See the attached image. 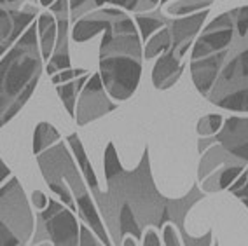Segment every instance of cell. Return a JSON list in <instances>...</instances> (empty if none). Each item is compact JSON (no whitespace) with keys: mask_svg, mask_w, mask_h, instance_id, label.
I'll list each match as a JSON object with an SVG mask.
<instances>
[{"mask_svg":"<svg viewBox=\"0 0 248 246\" xmlns=\"http://www.w3.org/2000/svg\"><path fill=\"white\" fill-rule=\"evenodd\" d=\"M103 169L107 190L93 187L91 194L98 211L108 227L114 246H123L126 236L143 239V231L154 225L164 229L166 224H175L184 246H212L213 231L210 229L203 237H194L187 232L186 216L194 204L206 198V192L194 184L192 189L178 199L164 198L157 190L151 171L149 145L143 149L142 159L133 171L124 169L112 141L105 149Z\"/></svg>","mask_w":248,"mask_h":246,"instance_id":"obj_1","label":"cell"},{"mask_svg":"<svg viewBox=\"0 0 248 246\" xmlns=\"http://www.w3.org/2000/svg\"><path fill=\"white\" fill-rule=\"evenodd\" d=\"M189 66L210 103L248 112V5L218 14L200 31Z\"/></svg>","mask_w":248,"mask_h":246,"instance_id":"obj_2","label":"cell"},{"mask_svg":"<svg viewBox=\"0 0 248 246\" xmlns=\"http://www.w3.org/2000/svg\"><path fill=\"white\" fill-rule=\"evenodd\" d=\"M103 33L100 44V75L114 100L133 96L142 77V35L133 19L121 9H98L86 14L72 28V39L86 42Z\"/></svg>","mask_w":248,"mask_h":246,"instance_id":"obj_3","label":"cell"},{"mask_svg":"<svg viewBox=\"0 0 248 246\" xmlns=\"http://www.w3.org/2000/svg\"><path fill=\"white\" fill-rule=\"evenodd\" d=\"M206 16L208 9L182 18H168L161 14V11L135 16L142 40H147L143 56L151 60L163 53L152 70V84L155 89L164 91L178 82L186 70L184 56L200 35Z\"/></svg>","mask_w":248,"mask_h":246,"instance_id":"obj_4","label":"cell"},{"mask_svg":"<svg viewBox=\"0 0 248 246\" xmlns=\"http://www.w3.org/2000/svg\"><path fill=\"white\" fill-rule=\"evenodd\" d=\"M39 30L31 25L0 62V123H9L31 98L42 75Z\"/></svg>","mask_w":248,"mask_h":246,"instance_id":"obj_5","label":"cell"},{"mask_svg":"<svg viewBox=\"0 0 248 246\" xmlns=\"http://www.w3.org/2000/svg\"><path fill=\"white\" fill-rule=\"evenodd\" d=\"M40 173L46 184L54 194L62 198L63 204H67L72 211L79 213V218L91 227L105 246H114L112 239L107 236L105 227L100 220V211L94 208L91 196H89L88 184L82 180L79 168L74 163V154H70L67 143L58 141L56 145L44 150L37 155Z\"/></svg>","mask_w":248,"mask_h":246,"instance_id":"obj_6","label":"cell"},{"mask_svg":"<svg viewBox=\"0 0 248 246\" xmlns=\"http://www.w3.org/2000/svg\"><path fill=\"white\" fill-rule=\"evenodd\" d=\"M198 152L201 154L198 166V184L206 194L229 189L248 168V163L234 157L212 138H200Z\"/></svg>","mask_w":248,"mask_h":246,"instance_id":"obj_7","label":"cell"},{"mask_svg":"<svg viewBox=\"0 0 248 246\" xmlns=\"http://www.w3.org/2000/svg\"><path fill=\"white\" fill-rule=\"evenodd\" d=\"M2 246H25L33 234V213L18 178L2 185L0 196Z\"/></svg>","mask_w":248,"mask_h":246,"instance_id":"obj_8","label":"cell"},{"mask_svg":"<svg viewBox=\"0 0 248 246\" xmlns=\"http://www.w3.org/2000/svg\"><path fill=\"white\" fill-rule=\"evenodd\" d=\"M49 241L53 246H79L80 225L77 224L76 211L65 208L54 199H49L46 210L37 213L33 246Z\"/></svg>","mask_w":248,"mask_h":246,"instance_id":"obj_9","label":"cell"},{"mask_svg":"<svg viewBox=\"0 0 248 246\" xmlns=\"http://www.w3.org/2000/svg\"><path fill=\"white\" fill-rule=\"evenodd\" d=\"M115 107L117 105L112 101V96L103 86L102 75L98 72L89 77L80 91L79 101H77V114L74 119L79 126H86L88 123H93L96 119L110 114L112 110H115Z\"/></svg>","mask_w":248,"mask_h":246,"instance_id":"obj_10","label":"cell"},{"mask_svg":"<svg viewBox=\"0 0 248 246\" xmlns=\"http://www.w3.org/2000/svg\"><path fill=\"white\" fill-rule=\"evenodd\" d=\"M39 14V7L33 4H25L21 9L0 7V51L5 54L16 44V40L30 28L31 21Z\"/></svg>","mask_w":248,"mask_h":246,"instance_id":"obj_11","label":"cell"},{"mask_svg":"<svg viewBox=\"0 0 248 246\" xmlns=\"http://www.w3.org/2000/svg\"><path fill=\"white\" fill-rule=\"evenodd\" d=\"M49 11L54 14L58 23V40L54 53L47 62V74L54 75L70 68V53H68V25H70V0H56Z\"/></svg>","mask_w":248,"mask_h":246,"instance_id":"obj_12","label":"cell"},{"mask_svg":"<svg viewBox=\"0 0 248 246\" xmlns=\"http://www.w3.org/2000/svg\"><path fill=\"white\" fill-rule=\"evenodd\" d=\"M210 138L220 143L234 157L248 163V117L226 119L220 131Z\"/></svg>","mask_w":248,"mask_h":246,"instance_id":"obj_13","label":"cell"},{"mask_svg":"<svg viewBox=\"0 0 248 246\" xmlns=\"http://www.w3.org/2000/svg\"><path fill=\"white\" fill-rule=\"evenodd\" d=\"M37 30H39V42L42 56H44L46 62H49L54 53V46H56L58 40V23L54 14H40L39 21H37Z\"/></svg>","mask_w":248,"mask_h":246,"instance_id":"obj_14","label":"cell"},{"mask_svg":"<svg viewBox=\"0 0 248 246\" xmlns=\"http://www.w3.org/2000/svg\"><path fill=\"white\" fill-rule=\"evenodd\" d=\"M212 4L213 0H161V5H166V13L175 18L206 11Z\"/></svg>","mask_w":248,"mask_h":246,"instance_id":"obj_15","label":"cell"},{"mask_svg":"<svg viewBox=\"0 0 248 246\" xmlns=\"http://www.w3.org/2000/svg\"><path fill=\"white\" fill-rule=\"evenodd\" d=\"M68 145H70L74 155L77 157V163H79L80 169H82V175H84V180H86V184H88V187L89 189L98 187L96 175H94L93 166H91V163H89L88 155H86V150H84V147H82V141H80L77 133H72L70 137H68Z\"/></svg>","mask_w":248,"mask_h":246,"instance_id":"obj_16","label":"cell"},{"mask_svg":"<svg viewBox=\"0 0 248 246\" xmlns=\"http://www.w3.org/2000/svg\"><path fill=\"white\" fill-rule=\"evenodd\" d=\"M163 239L166 246H182L180 239H178L177 232H175V227L171 224H166L163 229ZM123 246H137L133 241V237H126L124 239ZM143 246H161L159 237H157V232L152 231V229H147V234H143ZM213 246H218V243H213Z\"/></svg>","mask_w":248,"mask_h":246,"instance_id":"obj_17","label":"cell"},{"mask_svg":"<svg viewBox=\"0 0 248 246\" xmlns=\"http://www.w3.org/2000/svg\"><path fill=\"white\" fill-rule=\"evenodd\" d=\"M60 141V133L49 123H39L33 133V154L39 155Z\"/></svg>","mask_w":248,"mask_h":246,"instance_id":"obj_18","label":"cell"},{"mask_svg":"<svg viewBox=\"0 0 248 246\" xmlns=\"http://www.w3.org/2000/svg\"><path fill=\"white\" fill-rule=\"evenodd\" d=\"M88 80H89L88 77L82 75V77L77 79V80H68V82L58 84L56 86V91H58V94H60V100L63 101V105L67 107L68 114H70L72 117H76L77 92L82 91V88H84V84L88 82Z\"/></svg>","mask_w":248,"mask_h":246,"instance_id":"obj_19","label":"cell"},{"mask_svg":"<svg viewBox=\"0 0 248 246\" xmlns=\"http://www.w3.org/2000/svg\"><path fill=\"white\" fill-rule=\"evenodd\" d=\"M222 126H224V117L220 114H210L198 121L196 131H198L200 138H210V137H215L222 129Z\"/></svg>","mask_w":248,"mask_h":246,"instance_id":"obj_20","label":"cell"},{"mask_svg":"<svg viewBox=\"0 0 248 246\" xmlns=\"http://www.w3.org/2000/svg\"><path fill=\"white\" fill-rule=\"evenodd\" d=\"M105 4L107 0H70V21L76 25L82 16L98 11Z\"/></svg>","mask_w":248,"mask_h":246,"instance_id":"obj_21","label":"cell"},{"mask_svg":"<svg viewBox=\"0 0 248 246\" xmlns=\"http://www.w3.org/2000/svg\"><path fill=\"white\" fill-rule=\"evenodd\" d=\"M107 4H114L117 7L129 11V13L143 14L154 11L161 4V0H107Z\"/></svg>","mask_w":248,"mask_h":246,"instance_id":"obj_22","label":"cell"},{"mask_svg":"<svg viewBox=\"0 0 248 246\" xmlns=\"http://www.w3.org/2000/svg\"><path fill=\"white\" fill-rule=\"evenodd\" d=\"M227 190H229L232 196H236L241 202H245V206L248 208V168L239 175L238 180L231 185Z\"/></svg>","mask_w":248,"mask_h":246,"instance_id":"obj_23","label":"cell"},{"mask_svg":"<svg viewBox=\"0 0 248 246\" xmlns=\"http://www.w3.org/2000/svg\"><path fill=\"white\" fill-rule=\"evenodd\" d=\"M82 75H86L84 68H68V70H62L58 72V74H54L53 82L58 86V84H65L68 80H74L76 77H82Z\"/></svg>","mask_w":248,"mask_h":246,"instance_id":"obj_24","label":"cell"},{"mask_svg":"<svg viewBox=\"0 0 248 246\" xmlns=\"http://www.w3.org/2000/svg\"><path fill=\"white\" fill-rule=\"evenodd\" d=\"M79 246H105L102 239L89 231V225H80V245Z\"/></svg>","mask_w":248,"mask_h":246,"instance_id":"obj_25","label":"cell"},{"mask_svg":"<svg viewBox=\"0 0 248 246\" xmlns=\"http://www.w3.org/2000/svg\"><path fill=\"white\" fill-rule=\"evenodd\" d=\"M31 202L35 204L37 210L42 211V210H46V208H47L49 199L46 198V196L42 192H40V190H33V194H31Z\"/></svg>","mask_w":248,"mask_h":246,"instance_id":"obj_26","label":"cell"},{"mask_svg":"<svg viewBox=\"0 0 248 246\" xmlns=\"http://www.w3.org/2000/svg\"><path fill=\"white\" fill-rule=\"evenodd\" d=\"M28 2H31V0H0L2 7H9V9H21Z\"/></svg>","mask_w":248,"mask_h":246,"instance_id":"obj_27","label":"cell"},{"mask_svg":"<svg viewBox=\"0 0 248 246\" xmlns=\"http://www.w3.org/2000/svg\"><path fill=\"white\" fill-rule=\"evenodd\" d=\"M9 168L5 166V163L2 161V182H5V178H7V175H9Z\"/></svg>","mask_w":248,"mask_h":246,"instance_id":"obj_28","label":"cell"},{"mask_svg":"<svg viewBox=\"0 0 248 246\" xmlns=\"http://www.w3.org/2000/svg\"><path fill=\"white\" fill-rule=\"evenodd\" d=\"M56 0H40V5H44V7H51Z\"/></svg>","mask_w":248,"mask_h":246,"instance_id":"obj_29","label":"cell"},{"mask_svg":"<svg viewBox=\"0 0 248 246\" xmlns=\"http://www.w3.org/2000/svg\"><path fill=\"white\" fill-rule=\"evenodd\" d=\"M37 246H53L49 241H46V243H40V245H37Z\"/></svg>","mask_w":248,"mask_h":246,"instance_id":"obj_30","label":"cell"}]
</instances>
